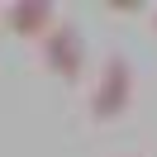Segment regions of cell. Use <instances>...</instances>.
<instances>
[{"label": "cell", "mask_w": 157, "mask_h": 157, "mask_svg": "<svg viewBox=\"0 0 157 157\" xmlns=\"http://www.w3.org/2000/svg\"><path fill=\"white\" fill-rule=\"evenodd\" d=\"M109 10H114V14H138L143 5H138V0H109Z\"/></svg>", "instance_id": "4"}, {"label": "cell", "mask_w": 157, "mask_h": 157, "mask_svg": "<svg viewBox=\"0 0 157 157\" xmlns=\"http://www.w3.org/2000/svg\"><path fill=\"white\" fill-rule=\"evenodd\" d=\"M152 29H157V10H152Z\"/></svg>", "instance_id": "5"}, {"label": "cell", "mask_w": 157, "mask_h": 157, "mask_svg": "<svg viewBox=\"0 0 157 157\" xmlns=\"http://www.w3.org/2000/svg\"><path fill=\"white\" fill-rule=\"evenodd\" d=\"M5 24H10L19 38H48V33L57 29V5H52V0H14Z\"/></svg>", "instance_id": "3"}, {"label": "cell", "mask_w": 157, "mask_h": 157, "mask_svg": "<svg viewBox=\"0 0 157 157\" xmlns=\"http://www.w3.org/2000/svg\"><path fill=\"white\" fill-rule=\"evenodd\" d=\"M128 100H133V67H128V57H119V52H109L105 62H100V76L95 86H90V119L95 124H114V119L128 114Z\"/></svg>", "instance_id": "1"}, {"label": "cell", "mask_w": 157, "mask_h": 157, "mask_svg": "<svg viewBox=\"0 0 157 157\" xmlns=\"http://www.w3.org/2000/svg\"><path fill=\"white\" fill-rule=\"evenodd\" d=\"M43 67L57 81H67V86L81 81V71H86V38H81L76 24H57V29L43 38Z\"/></svg>", "instance_id": "2"}]
</instances>
